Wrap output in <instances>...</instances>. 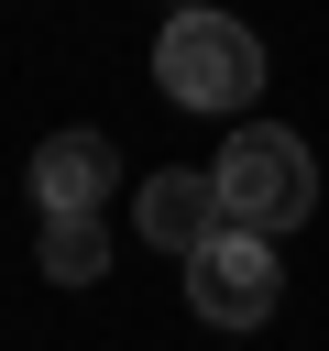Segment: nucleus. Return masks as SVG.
<instances>
[{
	"mask_svg": "<svg viewBox=\"0 0 329 351\" xmlns=\"http://www.w3.org/2000/svg\"><path fill=\"white\" fill-rule=\"evenodd\" d=\"M154 88H164L175 110H219V121H241V110H252V88H263V44H252L230 11L175 0V11H164V33H154Z\"/></svg>",
	"mask_w": 329,
	"mask_h": 351,
	"instance_id": "obj_1",
	"label": "nucleus"
},
{
	"mask_svg": "<svg viewBox=\"0 0 329 351\" xmlns=\"http://www.w3.org/2000/svg\"><path fill=\"white\" fill-rule=\"evenodd\" d=\"M219 197H230V219H252V230H296V219L318 208V165H307V143H296L285 121H230V143H219Z\"/></svg>",
	"mask_w": 329,
	"mask_h": 351,
	"instance_id": "obj_2",
	"label": "nucleus"
},
{
	"mask_svg": "<svg viewBox=\"0 0 329 351\" xmlns=\"http://www.w3.org/2000/svg\"><path fill=\"white\" fill-rule=\"evenodd\" d=\"M274 296H285L274 230L230 219L219 241H197V252H186V307H197L208 329H263V318H274Z\"/></svg>",
	"mask_w": 329,
	"mask_h": 351,
	"instance_id": "obj_3",
	"label": "nucleus"
},
{
	"mask_svg": "<svg viewBox=\"0 0 329 351\" xmlns=\"http://www.w3.org/2000/svg\"><path fill=\"white\" fill-rule=\"evenodd\" d=\"M132 230L154 241V252H197V241H219L230 230V197H219V165H154L143 176V197H132Z\"/></svg>",
	"mask_w": 329,
	"mask_h": 351,
	"instance_id": "obj_4",
	"label": "nucleus"
},
{
	"mask_svg": "<svg viewBox=\"0 0 329 351\" xmlns=\"http://www.w3.org/2000/svg\"><path fill=\"white\" fill-rule=\"evenodd\" d=\"M110 176H121L110 132H55V143L33 154V197H44V208H99Z\"/></svg>",
	"mask_w": 329,
	"mask_h": 351,
	"instance_id": "obj_5",
	"label": "nucleus"
},
{
	"mask_svg": "<svg viewBox=\"0 0 329 351\" xmlns=\"http://www.w3.org/2000/svg\"><path fill=\"white\" fill-rule=\"evenodd\" d=\"M55 285H99L110 274V230H99V208H44V252H33Z\"/></svg>",
	"mask_w": 329,
	"mask_h": 351,
	"instance_id": "obj_6",
	"label": "nucleus"
}]
</instances>
